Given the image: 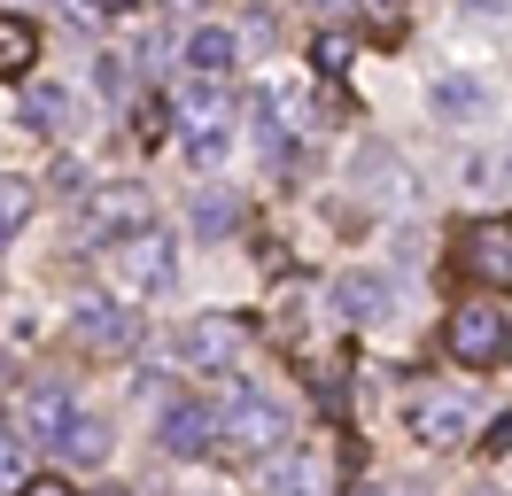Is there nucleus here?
<instances>
[{"label":"nucleus","mask_w":512,"mask_h":496,"mask_svg":"<svg viewBox=\"0 0 512 496\" xmlns=\"http://www.w3.org/2000/svg\"><path fill=\"white\" fill-rule=\"evenodd\" d=\"M264 481H272V496H326L334 489V465H326L319 450H280Z\"/></svg>","instance_id":"f8f14e48"},{"label":"nucleus","mask_w":512,"mask_h":496,"mask_svg":"<svg viewBox=\"0 0 512 496\" xmlns=\"http://www.w3.org/2000/svg\"><path fill=\"white\" fill-rule=\"evenodd\" d=\"M94 16H140V8H156V0H86Z\"/></svg>","instance_id":"b1692460"},{"label":"nucleus","mask_w":512,"mask_h":496,"mask_svg":"<svg viewBox=\"0 0 512 496\" xmlns=\"http://www.w3.org/2000/svg\"><path fill=\"white\" fill-rule=\"evenodd\" d=\"M225 442L249 450V458H280V450H288V411H280L272 396H233V411H225Z\"/></svg>","instance_id":"0eeeda50"},{"label":"nucleus","mask_w":512,"mask_h":496,"mask_svg":"<svg viewBox=\"0 0 512 496\" xmlns=\"http://www.w3.org/2000/svg\"><path fill=\"white\" fill-rule=\"evenodd\" d=\"M412 434L419 442H435V450H458L466 434H474V396L466 388H412Z\"/></svg>","instance_id":"39448f33"},{"label":"nucleus","mask_w":512,"mask_h":496,"mask_svg":"<svg viewBox=\"0 0 512 496\" xmlns=\"http://www.w3.org/2000/svg\"><path fill=\"white\" fill-rule=\"evenodd\" d=\"M233 55H241V39H233V31H218V24H202L187 39V70L194 78H225V70H233Z\"/></svg>","instance_id":"ddd939ff"},{"label":"nucleus","mask_w":512,"mask_h":496,"mask_svg":"<svg viewBox=\"0 0 512 496\" xmlns=\"http://www.w3.org/2000/svg\"><path fill=\"white\" fill-rule=\"evenodd\" d=\"M70 341L86 357H132L140 310H117V303H101V295H86V303H70Z\"/></svg>","instance_id":"20e7f679"},{"label":"nucleus","mask_w":512,"mask_h":496,"mask_svg":"<svg viewBox=\"0 0 512 496\" xmlns=\"http://www.w3.org/2000/svg\"><path fill=\"white\" fill-rule=\"evenodd\" d=\"M55 194H63V202H78V194H86V171H78L70 155H63V163H55Z\"/></svg>","instance_id":"5701e85b"},{"label":"nucleus","mask_w":512,"mask_h":496,"mask_svg":"<svg viewBox=\"0 0 512 496\" xmlns=\"http://www.w3.org/2000/svg\"><path fill=\"white\" fill-rule=\"evenodd\" d=\"M435 109H443V117H481L489 93H481L474 78H443V86H435Z\"/></svg>","instance_id":"aec40b11"},{"label":"nucleus","mask_w":512,"mask_h":496,"mask_svg":"<svg viewBox=\"0 0 512 496\" xmlns=\"http://www.w3.org/2000/svg\"><path fill=\"white\" fill-rule=\"evenodd\" d=\"M32 55H39V31L24 16H0V78H24Z\"/></svg>","instance_id":"2eb2a0df"},{"label":"nucleus","mask_w":512,"mask_h":496,"mask_svg":"<svg viewBox=\"0 0 512 496\" xmlns=\"http://www.w3.org/2000/svg\"><path fill=\"white\" fill-rule=\"evenodd\" d=\"M24 481H32V473H24V442H16V434H0V496H16Z\"/></svg>","instance_id":"412c9836"},{"label":"nucleus","mask_w":512,"mask_h":496,"mask_svg":"<svg viewBox=\"0 0 512 496\" xmlns=\"http://www.w3.org/2000/svg\"><path fill=\"white\" fill-rule=\"evenodd\" d=\"M450 264L466 279H512V225H466Z\"/></svg>","instance_id":"9d476101"},{"label":"nucleus","mask_w":512,"mask_h":496,"mask_svg":"<svg viewBox=\"0 0 512 496\" xmlns=\"http://www.w3.org/2000/svg\"><path fill=\"white\" fill-rule=\"evenodd\" d=\"M70 124V93L63 86H32L24 93V132H63Z\"/></svg>","instance_id":"f3484780"},{"label":"nucleus","mask_w":512,"mask_h":496,"mask_svg":"<svg viewBox=\"0 0 512 496\" xmlns=\"http://www.w3.org/2000/svg\"><path fill=\"white\" fill-rule=\"evenodd\" d=\"M489 450H512V411L497 419V427H489Z\"/></svg>","instance_id":"a878e982"},{"label":"nucleus","mask_w":512,"mask_h":496,"mask_svg":"<svg viewBox=\"0 0 512 496\" xmlns=\"http://www.w3.org/2000/svg\"><path fill=\"white\" fill-rule=\"evenodd\" d=\"M505 179H512V155H505Z\"/></svg>","instance_id":"bb28decb"},{"label":"nucleus","mask_w":512,"mask_h":496,"mask_svg":"<svg viewBox=\"0 0 512 496\" xmlns=\"http://www.w3.org/2000/svg\"><path fill=\"white\" fill-rule=\"evenodd\" d=\"M233 225H241V202L218 194V186H202V194H194V233H202V241H218V233H233Z\"/></svg>","instance_id":"dca6fc26"},{"label":"nucleus","mask_w":512,"mask_h":496,"mask_svg":"<svg viewBox=\"0 0 512 496\" xmlns=\"http://www.w3.org/2000/svg\"><path fill=\"white\" fill-rule=\"evenodd\" d=\"M218 434H225V411H210V403H171V411H163V450H171V458L218 450Z\"/></svg>","instance_id":"1a4fd4ad"},{"label":"nucleus","mask_w":512,"mask_h":496,"mask_svg":"<svg viewBox=\"0 0 512 496\" xmlns=\"http://www.w3.org/2000/svg\"><path fill=\"white\" fill-rule=\"evenodd\" d=\"M311 62H319L326 78H342V70H350V39H342V31H326L319 47H311Z\"/></svg>","instance_id":"4be33fe9"},{"label":"nucleus","mask_w":512,"mask_h":496,"mask_svg":"<svg viewBox=\"0 0 512 496\" xmlns=\"http://www.w3.org/2000/svg\"><path fill=\"white\" fill-rule=\"evenodd\" d=\"M443 349L466 372H497V365H505V349H512L505 310H497V303H458V310H450V326H443Z\"/></svg>","instance_id":"f03ea898"},{"label":"nucleus","mask_w":512,"mask_h":496,"mask_svg":"<svg viewBox=\"0 0 512 496\" xmlns=\"http://www.w3.org/2000/svg\"><path fill=\"white\" fill-rule=\"evenodd\" d=\"M109 272L125 295H171V279H179V241L156 233V225H132L109 241Z\"/></svg>","instance_id":"f257e3e1"},{"label":"nucleus","mask_w":512,"mask_h":496,"mask_svg":"<svg viewBox=\"0 0 512 496\" xmlns=\"http://www.w3.org/2000/svg\"><path fill=\"white\" fill-rule=\"evenodd\" d=\"M140 225V186H117V194H101L94 202V241H117Z\"/></svg>","instance_id":"4468645a"},{"label":"nucleus","mask_w":512,"mask_h":496,"mask_svg":"<svg viewBox=\"0 0 512 496\" xmlns=\"http://www.w3.org/2000/svg\"><path fill=\"white\" fill-rule=\"evenodd\" d=\"M334 310L357 318V326H381V318H396V287L381 272H350V279H334Z\"/></svg>","instance_id":"9b49d317"},{"label":"nucleus","mask_w":512,"mask_h":496,"mask_svg":"<svg viewBox=\"0 0 512 496\" xmlns=\"http://www.w3.org/2000/svg\"><path fill=\"white\" fill-rule=\"evenodd\" d=\"M241 349H249V318H233V310H202V318L179 326V365H194V372L241 365Z\"/></svg>","instance_id":"7ed1b4c3"},{"label":"nucleus","mask_w":512,"mask_h":496,"mask_svg":"<svg viewBox=\"0 0 512 496\" xmlns=\"http://www.w3.org/2000/svg\"><path fill=\"white\" fill-rule=\"evenodd\" d=\"M24 217H32V186L16 179V171H0V248L24 233Z\"/></svg>","instance_id":"6ab92c4d"},{"label":"nucleus","mask_w":512,"mask_h":496,"mask_svg":"<svg viewBox=\"0 0 512 496\" xmlns=\"http://www.w3.org/2000/svg\"><path fill=\"white\" fill-rule=\"evenodd\" d=\"M16 496H70V481H24Z\"/></svg>","instance_id":"393cba45"},{"label":"nucleus","mask_w":512,"mask_h":496,"mask_svg":"<svg viewBox=\"0 0 512 496\" xmlns=\"http://www.w3.org/2000/svg\"><path fill=\"white\" fill-rule=\"evenodd\" d=\"M179 124H187V155L194 163H218L225 155V124H233V101L218 93V78H202V86L179 93Z\"/></svg>","instance_id":"423d86ee"},{"label":"nucleus","mask_w":512,"mask_h":496,"mask_svg":"<svg viewBox=\"0 0 512 496\" xmlns=\"http://www.w3.org/2000/svg\"><path fill=\"white\" fill-rule=\"evenodd\" d=\"M70 419H78L70 380H32V388H24V403H16V427L32 434V442H63Z\"/></svg>","instance_id":"6e6552de"},{"label":"nucleus","mask_w":512,"mask_h":496,"mask_svg":"<svg viewBox=\"0 0 512 496\" xmlns=\"http://www.w3.org/2000/svg\"><path fill=\"white\" fill-rule=\"evenodd\" d=\"M55 450H70V458H78V465H101V458H109V427L78 411V419H70V434H63V442H55Z\"/></svg>","instance_id":"a211bd4d"}]
</instances>
